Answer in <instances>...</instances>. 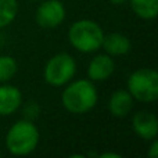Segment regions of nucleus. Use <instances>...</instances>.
Instances as JSON below:
<instances>
[{
    "instance_id": "nucleus-1",
    "label": "nucleus",
    "mask_w": 158,
    "mask_h": 158,
    "mask_svg": "<svg viewBox=\"0 0 158 158\" xmlns=\"http://www.w3.org/2000/svg\"><path fill=\"white\" fill-rule=\"evenodd\" d=\"M97 101V89L90 79H78L74 82H68L61 94L63 107L75 115L89 112L96 107Z\"/></svg>"
},
{
    "instance_id": "nucleus-2",
    "label": "nucleus",
    "mask_w": 158,
    "mask_h": 158,
    "mask_svg": "<svg viewBox=\"0 0 158 158\" xmlns=\"http://www.w3.org/2000/svg\"><path fill=\"white\" fill-rule=\"evenodd\" d=\"M39 139L40 135L33 121L19 119L8 129L6 135V147L13 156H29L36 150Z\"/></svg>"
},
{
    "instance_id": "nucleus-3",
    "label": "nucleus",
    "mask_w": 158,
    "mask_h": 158,
    "mask_svg": "<svg viewBox=\"0 0 158 158\" xmlns=\"http://www.w3.org/2000/svg\"><path fill=\"white\" fill-rule=\"evenodd\" d=\"M103 39V28L92 19H78L68 29V40L71 46L85 54L101 49Z\"/></svg>"
},
{
    "instance_id": "nucleus-4",
    "label": "nucleus",
    "mask_w": 158,
    "mask_h": 158,
    "mask_svg": "<svg viewBox=\"0 0 158 158\" xmlns=\"http://www.w3.org/2000/svg\"><path fill=\"white\" fill-rule=\"evenodd\" d=\"M128 90L133 100L154 103L158 98V74L153 68H140L128 78Z\"/></svg>"
},
{
    "instance_id": "nucleus-5",
    "label": "nucleus",
    "mask_w": 158,
    "mask_h": 158,
    "mask_svg": "<svg viewBox=\"0 0 158 158\" xmlns=\"http://www.w3.org/2000/svg\"><path fill=\"white\" fill-rule=\"evenodd\" d=\"M77 72V63L68 53H57L46 63L43 69V79L53 87L65 86L72 81Z\"/></svg>"
},
{
    "instance_id": "nucleus-6",
    "label": "nucleus",
    "mask_w": 158,
    "mask_h": 158,
    "mask_svg": "<svg viewBox=\"0 0 158 158\" xmlns=\"http://www.w3.org/2000/svg\"><path fill=\"white\" fill-rule=\"evenodd\" d=\"M65 19V7L60 0H42L35 14V21L43 29H54Z\"/></svg>"
},
{
    "instance_id": "nucleus-7",
    "label": "nucleus",
    "mask_w": 158,
    "mask_h": 158,
    "mask_svg": "<svg viewBox=\"0 0 158 158\" xmlns=\"http://www.w3.org/2000/svg\"><path fill=\"white\" fill-rule=\"evenodd\" d=\"M132 129L143 140H153L158 135V119L156 114L148 111H137L132 118Z\"/></svg>"
},
{
    "instance_id": "nucleus-8",
    "label": "nucleus",
    "mask_w": 158,
    "mask_h": 158,
    "mask_svg": "<svg viewBox=\"0 0 158 158\" xmlns=\"http://www.w3.org/2000/svg\"><path fill=\"white\" fill-rule=\"evenodd\" d=\"M115 71V63L111 56L98 54L92 58L87 65V78L92 82H104L107 81Z\"/></svg>"
},
{
    "instance_id": "nucleus-9",
    "label": "nucleus",
    "mask_w": 158,
    "mask_h": 158,
    "mask_svg": "<svg viewBox=\"0 0 158 158\" xmlns=\"http://www.w3.org/2000/svg\"><path fill=\"white\" fill-rule=\"evenodd\" d=\"M22 104V93L18 87L8 83H0V115L14 114Z\"/></svg>"
},
{
    "instance_id": "nucleus-10",
    "label": "nucleus",
    "mask_w": 158,
    "mask_h": 158,
    "mask_svg": "<svg viewBox=\"0 0 158 158\" xmlns=\"http://www.w3.org/2000/svg\"><path fill=\"white\" fill-rule=\"evenodd\" d=\"M133 108V97L125 89H118L110 96L108 111L115 118H125Z\"/></svg>"
},
{
    "instance_id": "nucleus-11",
    "label": "nucleus",
    "mask_w": 158,
    "mask_h": 158,
    "mask_svg": "<svg viewBox=\"0 0 158 158\" xmlns=\"http://www.w3.org/2000/svg\"><path fill=\"white\" fill-rule=\"evenodd\" d=\"M101 47L104 49V52L111 57H118V56H125L131 52L132 43L125 35L118 32H111L108 35L104 33L103 44Z\"/></svg>"
},
{
    "instance_id": "nucleus-12",
    "label": "nucleus",
    "mask_w": 158,
    "mask_h": 158,
    "mask_svg": "<svg viewBox=\"0 0 158 158\" xmlns=\"http://www.w3.org/2000/svg\"><path fill=\"white\" fill-rule=\"evenodd\" d=\"M131 8L139 18L154 19L158 14V0H129Z\"/></svg>"
},
{
    "instance_id": "nucleus-13",
    "label": "nucleus",
    "mask_w": 158,
    "mask_h": 158,
    "mask_svg": "<svg viewBox=\"0 0 158 158\" xmlns=\"http://www.w3.org/2000/svg\"><path fill=\"white\" fill-rule=\"evenodd\" d=\"M17 11V0H0V29L6 28L15 19Z\"/></svg>"
},
{
    "instance_id": "nucleus-14",
    "label": "nucleus",
    "mask_w": 158,
    "mask_h": 158,
    "mask_svg": "<svg viewBox=\"0 0 158 158\" xmlns=\"http://www.w3.org/2000/svg\"><path fill=\"white\" fill-rule=\"evenodd\" d=\"M17 61L11 56H0V83H7L17 74Z\"/></svg>"
},
{
    "instance_id": "nucleus-15",
    "label": "nucleus",
    "mask_w": 158,
    "mask_h": 158,
    "mask_svg": "<svg viewBox=\"0 0 158 158\" xmlns=\"http://www.w3.org/2000/svg\"><path fill=\"white\" fill-rule=\"evenodd\" d=\"M39 112H40V108H39L38 103H35V101H28L24 106V110H22L24 119H28V121H33L35 118H38Z\"/></svg>"
},
{
    "instance_id": "nucleus-16",
    "label": "nucleus",
    "mask_w": 158,
    "mask_h": 158,
    "mask_svg": "<svg viewBox=\"0 0 158 158\" xmlns=\"http://www.w3.org/2000/svg\"><path fill=\"white\" fill-rule=\"evenodd\" d=\"M147 154L150 158H158V140H157V137L151 140V146H150V148H148Z\"/></svg>"
},
{
    "instance_id": "nucleus-17",
    "label": "nucleus",
    "mask_w": 158,
    "mask_h": 158,
    "mask_svg": "<svg viewBox=\"0 0 158 158\" xmlns=\"http://www.w3.org/2000/svg\"><path fill=\"white\" fill-rule=\"evenodd\" d=\"M100 158H121L119 154H117V153H103V154H100L98 156Z\"/></svg>"
},
{
    "instance_id": "nucleus-18",
    "label": "nucleus",
    "mask_w": 158,
    "mask_h": 158,
    "mask_svg": "<svg viewBox=\"0 0 158 158\" xmlns=\"http://www.w3.org/2000/svg\"><path fill=\"white\" fill-rule=\"evenodd\" d=\"M110 3H112L114 6H121V4H123V3H126L128 0H108Z\"/></svg>"
},
{
    "instance_id": "nucleus-19",
    "label": "nucleus",
    "mask_w": 158,
    "mask_h": 158,
    "mask_svg": "<svg viewBox=\"0 0 158 158\" xmlns=\"http://www.w3.org/2000/svg\"><path fill=\"white\" fill-rule=\"evenodd\" d=\"M32 2H42V0H32Z\"/></svg>"
},
{
    "instance_id": "nucleus-20",
    "label": "nucleus",
    "mask_w": 158,
    "mask_h": 158,
    "mask_svg": "<svg viewBox=\"0 0 158 158\" xmlns=\"http://www.w3.org/2000/svg\"><path fill=\"white\" fill-rule=\"evenodd\" d=\"M0 156H2V150H0Z\"/></svg>"
}]
</instances>
